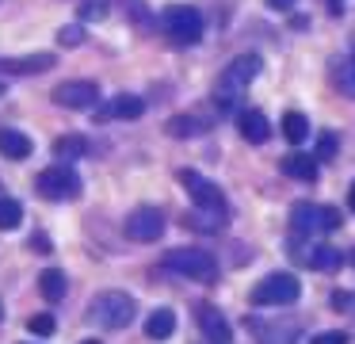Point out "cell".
<instances>
[{"label":"cell","mask_w":355,"mask_h":344,"mask_svg":"<svg viewBox=\"0 0 355 344\" xmlns=\"http://www.w3.org/2000/svg\"><path fill=\"white\" fill-rule=\"evenodd\" d=\"M260 69H263L260 54H241V58H233L230 65H225V73L218 76V88H214L218 111H233L237 99H241V92L260 76Z\"/></svg>","instance_id":"obj_1"},{"label":"cell","mask_w":355,"mask_h":344,"mask_svg":"<svg viewBox=\"0 0 355 344\" xmlns=\"http://www.w3.org/2000/svg\"><path fill=\"white\" fill-rule=\"evenodd\" d=\"M138 313V302H134L126 290H100V295L88 302V321L100 329H126Z\"/></svg>","instance_id":"obj_2"},{"label":"cell","mask_w":355,"mask_h":344,"mask_svg":"<svg viewBox=\"0 0 355 344\" xmlns=\"http://www.w3.org/2000/svg\"><path fill=\"white\" fill-rule=\"evenodd\" d=\"M161 268L180 279H199V283H218V260L207 249H168L161 256Z\"/></svg>","instance_id":"obj_3"},{"label":"cell","mask_w":355,"mask_h":344,"mask_svg":"<svg viewBox=\"0 0 355 344\" xmlns=\"http://www.w3.org/2000/svg\"><path fill=\"white\" fill-rule=\"evenodd\" d=\"M35 191H39L42 199H50V203H73V199H80L85 183H80L77 168L58 161V165L42 168V172L35 176Z\"/></svg>","instance_id":"obj_4"},{"label":"cell","mask_w":355,"mask_h":344,"mask_svg":"<svg viewBox=\"0 0 355 344\" xmlns=\"http://www.w3.org/2000/svg\"><path fill=\"white\" fill-rule=\"evenodd\" d=\"M340 222H344V214L336 211V206H321V203H294L291 206V229L298 237H321V234H332V229H340Z\"/></svg>","instance_id":"obj_5"},{"label":"cell","mask_w":355,"mask_h":344,"mask_svg":"<svg viewBox=\"0 0 355 344\" xmlns=\"http://www.w3.org/2000/svg\"><path fill=\"white\" fill-rule=\"evenodd\" d=\"M161 31L172 46H195L202 38V12L191 4H168L161 12Z\"/></svg>","instance_id":"obj_6"},{"label":"cell","mask_w":355,"mask_h":344,"mask_svg":"<svg viewBox=\"0 0 355 344\" xmlns=\"http://www.w3.org/2000/svg\"><path fill=\"white\" fill-rule=\"evenodd\" d=\"M298 295H302L298 275L271 272V275H263V279L252 287L248 302H252V306H294V302H298Z\"/></svg>","instance_id":"obj_7"},{"label":"cell","mask_w":355,"mask_h":344,"mask_svg":"<svg viewBox=\"0 0 355 344\" xmlns=\"http://www.w3.org/2000/svg\"><path fill=\"white\" fill-rule=\"evenodd\" d=\"M50 99L58 107H65V111H96V104H100V84L96 81H65L50 92Z\"/></svg>","instance_id":"obj_8"},{"label":"cell","mask_w":355,"mask_h":344,"mask_svg":"<svg viewBox=\"0 0 355 344\" xmlns=\"http://www.w3.org/2000/svg\"><path fill=\"white\" fill-rule=\"evenodd\" d=\"M180 183L187 188V195H191L195 206H202V211H222V214H230L222 188H218V183H210L207 176H199L195 168H184V172H180Z\"/></svg>","instance_id":"obj_9"},{"label":"cell","mask_w":355,"mask_h":344,"mask_svg":"<svg viewBox=\"0 0 355 344\" xmlns=\"http://www.w3.org/2000/svg\"><path fill=\"white\" fill-rule=\"evenodd\" d=\"M123 234L130 237V241H141V245L157 241V237L164 234V214L157 211V206H138V211L126 214Z\"/></svg>","instance_id":"obj_10"},{"label":"cell","mask_w":355,"mask_h":344,"mask_svg":"<svg viewBox=\"0 0 355 344\" xmlns=\"http://www.w3.org/2000/svg\"><path fill=\"white\" fill-rule=\"evenodd\" d=\"M138 115H146V99L134 96V92H119V96H111L107 104L96 107V122H111V119H138Z\"/></svg>","instance_id":"obj_11"},{"label":"cell","mask_w":355,"mask_h":344,"mask_svg":"<svg viewBox=\"0 0 355 344\" xmlns=\"http://www.w3.org/2000/svg\"><path fill=\"white\" fill-rule=\"evenodd\" d=\"M199 329H202V336H207V344H230L233 341V325L225 321V313L210 302L199 306Z\"/></svg>","instance_id":"obj_12"},{"label":"cell","mask_w":355,"mask_h":344,"mask_svg":"<svg viewBox=\"0 0 355 344\" xmlns=\"http://www.w3.org/2000/svg\"><path fill=\"white\" fill-rule=\"evenodd\" d=\"M58 58L54 54H24V58H0V73L8 76H35V73H46L54 69Z\"/></svg>","instance_id":"obj_13"},{"label":"cell","mask_w":355,"mask_h":344,"mask_svg":"<svg viewBox=\"0 0 355 344\" xmlns=\"http://www.w3.org/2000/svg\"><path fill=\"white\" fill-rule=\"evenodd\" d=\"M294 260L306 268H313V272H336L340 264H344V256H340L336 245H309V252L294 249Z\"/></svg>","instance_id":"obj_14"},{"label":"cell","mask_w":355,"mask_h":344,"mask_svg":"<svg viewBox=\"0 0 355 344\" xmlns=\"http://www.w3.org/2000/svg\"><path fill=\"white\" fill-rule=\"evenodd\" d=\"M237 130H241V138H245V142H252V145H263V142L271 138V122H268V115L256 111V107H248V111H241V115H237Z\"/></svg>","instance_id":"obj_15"},{"label":"cell","mask_w":355,"mask_h":344,"mask_svg":"<svg viewBox=\"0 0 355 344\" xmlns=\"http://www.w3.org/2000/svg\"><path fill=\"white\" fill-rule=\"evenodd\" d=\"M279 168H283L291 180H302V183H313L317 176H321L317 157H309V153H286V157L279 161Z\"/></svg>","instance_id":"obj_16"},{"label":"cell","mask_w":355,"mask_h":344,"mask_svg":"<svg viewBox=\"0 0 355 344\" xmlns=\"http://www.w3.org/2000/svg\"><path fill=\"white\" fill-rule=\"evenodd\" d=\"M31 149L35 145H31V138H27L24 130H8V126L0 130V153H4L8 161H27Z\"/></svg>","instance_id":"obj_17"},{"label":"cell","mask_w":355,"mask_h":344,"mask_svg":"<svg viewBox=\"0 0 355 344\" xmlns=\"http://www.w3.org/2000/svg\"><path fill=\"white\" fill-rule=\"evenodd\" d=\"M260 336V344H298V325L283 321V325H260V321H248Z\"/></svg>","instance_id":"obj_18"},{"label":"cell","mask_w":355,"mask_h":344,"mask_svg":"<svg viewBox=\"0 0 355 344\" xmlns=\"http://www.w3.org/2000/svg\"><path fill=\"white\" fill-rule=\"evenodd\" d=\"M172 333H176V313H172L168 306H157L146 318V336L149 341H168Z\"/></svg>","instance_id":"obj_19"},{"label":"cell","mask_w":355,"mask_h":344,"mask_svg":"<svg viewBox=\"0 0 355 344\" xmlns=\"http://www.w3.org/2000/svg\"><path fill=\"white\" fill-rule=\"evenodd\" d=\"M168 138H199V134H207V119H199V115H172L168 119Z\"/></svg>","instance_id":"obj_20"},{"label":"cell","mask_w":355,"mask_h":344,"mask_svg":"<svg viewBox=\"0 0 355 344\" xmlns=\"http://www.w3.org/2000/svg\"><path fill=\"white\" fill-rule=\"evenodd\" d=\"M65 290H69V279H65V272H58V268H46V272L39 275V295L46 298V302H62Z\"/></svg>","instance_id":"obj_21"},{"label":"cell","mask_w":355,"mask_h":344,"mask_svg":"<svg viewBox=\"0 0 355 344\" xmlns=\"http://www.w3.org/2000/svg\"><path fill=\"white\" fill-rule=\"evenodd\" d=\"M54 157L65 161V165H73L77 157H88V138L85 134H62L54 142Z\"/></svg>","instance_id":"obj_22"},{"label":"cell","mask_w":355,"mask_h":344,"mask_svg":"<svg viewBox=\"0 0 355 344\" xmlns=\"http://www.w3.org/2000/svg\"><path fill=\"white\" fill-rule=\"evenodd\" d=\"M225 218H230V214H222V211H202V206H195V211L184 218V226L199 229V234H218V229L225 226Z\"/></svg>","instance_id":"obj_23"},{"label":"cell","mask_w":355,"mask_h":344,"mask_svg":"<svg viewBox=\"0 0 355 344\" xmlns=\"http://www.w3.org/2000/svg\"><path fill=\"white\" fill-rule=\"evenodd\" d=\"M332 84H336L344 96L355 99V54H347V58H336V61H332Z\"/></svg>","instance_id":"obj_24"},{"label":"cell","mask_w":355,"mask_h":344,"mask_svg":"<svg viewBox=\"0 0 355 344\" xmlns=\"http://www.w3.org/2000/svg\"><path fill=\"white\" fill-rule=\"evenodd\" d=\"M283 138L286 142H294V145H302L309 138V119L302 111H286L283 115Z\"/></svg>","instance_id":"obj_25"},{"label":"cell","mask_w":355,"mask_h":344,"mask_svg":"<svg viewBox=\"0 0 355 344\" xmlns=\"http://www.w3.org/2000/svg\"><path fill=\"white\" fill-rule=\"evenodd\" d=\"M19 222H24V206L16 203L12 195H0V229H19Z\"/></svg>","instance_id":"obj_26"},{"label":"cell","mask_w":355,"mask_h":344,"mask_svg":"<svg viewBox=\"0 0 355 344\" xmlns=\"http://www.w3.org/2000/svg\"><path fill=\"white\" fill-rule=\"evenodd\" d=\"M336 149H340V134H332V130L317 134V149H313L317 161H332V157H336Z\"/></svg>","instance_id":"obj_27"},{"label":"cell","mask_w":355,"mask_h":344,"mask_svg":"<svg viewBox=\"0 0 355 344\" xmlns=\"http://www.w3.org/2000/svg\"><path fill=\"white\" fill-rule=\"evenodd\" d=\"M80 42H85V27H80V23H69V27L58 31V46H65V50H73V46H80Z\"/></svg>","instance_id":"obj_28"},{"label":"cell","mask_w":355,"mask_h":344,"mask_svg":"<svg viewBox=\"0 0 355 344\" xmlns=\"http://www.w3.org/2000/svg\"><path fill=\"white\" fill-rule=\"evenodd\" d=\"M27 329H31L35 336H50L54 333V318H50V313H35V318H27Z\"/></svg>","instance_id":"obj_29"},{"label":"cell","mask_w":355,"mask_h":344,"mask_svg":"<svg viewBox=\"0 0 355 344\" xmlns=\"http://www.w3.org/2000/svg\"><path fill=\"white\" fill-rule=\"evenodd\" d=\"M103 15H107V4H103V0H85V4H80V19L85 23L103 19Z\"/></svg>","instance_id":"obj_30"},{"label":"cell","mask_w":355,"mask_h":344,"mask_svg":"<svg viewBox=\"0 0 355 344\" xmlns=\"http://www.w3.org/2000/svg\"><path fill=\"white\" fill-rule=\"evenodd\" d=\"M309 344H347V333L344 329H324V333L309 336Z\"/></svg>","instance_id":"obj_31"},{"label":"cell","mask_w":355,"mask_h":344,"mask_svg":"<svg viewBox=\"0 0 355 344\" xmlns=\"http://www.w3.org/2000/svg\"><path fill=\"white\" fill-rule=\"evenodd\" d=\"M27 245H31V252H42V256H46V252H54V249H50V237L46 234H31V241H27Z\"/></svg>","instance_id":"obj_32"},{"label":"cell","mask_w":355,"mask_h":344,"mask_svg":"<svg viewBox=\"0 0 355 344\" xmlns=\"http://www.w3.org/2000/svg\"><path fill=\"white\" fill-rule=\"evenodd\" d=\"M268 4L275 8V12H286V8H294V4H298V0H268Z\"/></svg>","instance_id":"obj_33"},{"label":"cell","mask_w":355,"mask_h":344,"mask_svg":"<svg viewBox=\"0 0 355 344\" xmlns=\"http://www.w3.org/2000/svg\"><path fill=\"white\" fill-rule=\"evenodd\" d=\"M347 203H352V211H355V183H352V195H347Z\"/></svg>","instance_id":"obj_34"},{"label":"cell","mask_w":355,"mask_h":344,"mask_svg":"<svg viewBox=\"0 0 355 344\" xmlns=\"http://www.w3.org/2000/svg\"><path fill=\"white\" fill-rule=\"evenodd\" d=\"M80 344H100V341H80Z\"/></svg>","instance_id":"obj_35"},{"label":"cell","mask_w":355,"mask_h":344,"mask_svg":"<svg viewBox=\"0 0 355 344\" xmlns=\"http://www.w3.org/2000/svg\"><path fill=\"white\" fill-rule=\"evenodd\" d=\"M0 96H4V84H0Z\"/></svg>","instance_id":"obj_36"},{"label":"cell","mask_w":355,"mask_h":344,"mask_svg":"<svg viewBox=\"0 0 355 344\" xmlns=\"http://www.w3.org/2000/svg\"><path fill=\"white\" fill-rule=\"evenodd\" d=\"M0 318H4V310H0Z\"/></svg>","instance_id":"obj_37"},{"label":"cell","mask_w":355,"mask_h":344,"mask_svg":"<svg viewBox=\"0 0 355 344\" xmlns=\"http://www.w3.org/2000/svg\"><path fill=\"white\" fill-rule=\"evenodd\" d=\"M352 264H355V256H352Z\"/></svg>","instance_id":"obj_38"}]
</instances>
